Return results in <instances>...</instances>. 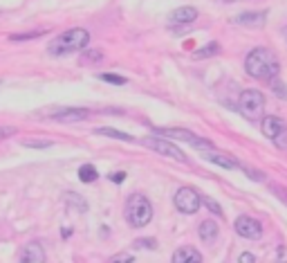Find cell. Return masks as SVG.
I'll return each instance as SVG.
<instances>
[{"mask_svg": "<svg viewBox=\"0 0 287 263\" xmlns=\"http://www.w3.org/2000/svg\"><path fill=\"white\" fill-rule=\"evenodd\" d=\"M40 36V32H31V34H13V36H9L11 41H25V38H36Z\"/></svg>", "mask_w": 287, "mask_h": 263, "instance_id": "28", "label": "cell"}, {"mask_svg": "<svg viewBox=\"0 0 287 263\" xmlns=\"http://www.w3.org/2000/svg\"><path fill=\"white\" fill-rule=\"evenodd\" d=\"M49 117L61 124H74V122L88 119L90 113L85 108H58V110H54V113H49Z\"/></svg>", "mask_w": 287, "mask_h": 263, "instance_id": "10", "label": "cell"}, {"mask_svg": "<svg viewBox=\"0 0 287 263\" xmlns=\"http://www.w3.org/2000/svg\"><path fill=\"white\" fill-rule=\"evenodd\" d=\"M240 169H242V171H245V173H247V176H249V178H254L256 182L265 180V176H263V173H260V171H256V169H249V167H245V164H240Z\"/></svg>", "mask_w": 287, "mask_h": 263, "instance_id": "26", "label": "cell"}, {"mask_svg": "<svg viewBox=\"0 0 287 263\" xmlns=\"http://www.w3.org/2000/svg\"><path fill=\"white\" fill-rule=\"evenodd\" d=\"M245 72L249 77L258 79V81H272L281 72V63H278L276 54L267 47H254L245 59Z\"/></svg>", "mask_w": 287, "mask_h": 263, "instance_id": "1", "label": "cell"}, {"mask_svg": "<svg viewBox=\"0 0 287 263\" xmlns=\"http://www.w3.org/2000/svg\"><path fill=\"white\" fill-rule=\"evenodd\" d=\"M97 135H106V137H115V140H121V142H135L133 135H128V133H121L117 131V128H97Z\"/></svg>", "mask_w": 287, "mask_h": 263, "instance_id": "19", "label": "cell"}, {"mask_svg": "<svg viewBox=\"0 0 287 263\" xmlns=\"http://www.w3.org/2000/svg\"><path fill=\"white\" fill-rule=\"evenodd\" d=\"M218 234H220V230H218V225H215V221H204L200 225V239H202V243H206V245L215 243Z\"/></svg>", "mask_w": 287, "mask_h": 263, "instance_id": "15", "label": "cell"}, {"mask_svg": "<svg viewBox=\"0 0 287 263\" xmlns=\"http://www.w3.org/2000/svg\"><path fill=\"white\" fill-rule=\"evenodd\" d=\"M204 158L211 160L213 164H218V167H222V169H240V162H238L236 158L222 155V153H218V151H204Z\"/></svg>", "mask_w": 287, "mask_h": 263, "instance_id": "14", "label": "cell"}, {"mask_svg": "<svg viewBox=\"0 0 287 263\" xmlns=\"http://www.w3.org/2000/svg\"><path fill=\"white\" fill-rule=\"evenodd\" d=\"M13 133H16V128H13V126H0V140H4V137L13 135Z\"/></svg>", "mask_w": 287, "mask_h": 263, "instance_id": "31", "label": "cell"}, {"mask_svg": "<svg viewBox=\"0 0 287 263\" xmlns=\"http://www.w3.org/2000/svg\"><path fill=\"white\" fill-rule=\"evenodd\" d=\"M22 146H27V149H49L52 142L49 140H25Z\"/></svg>", "mask_w": 287, "mask_h": 263, "instance_id": "22", "label": "cell"}, {"mask_svg": "<svg viewBox=\"0 0 287 263\" xmlns=\"http://www.w3.org/2000/svg\"><path fill=\"white\" fill-rule=\"evenodd\" d=\"M18 263H45V250L38 241H31L22 248Z\"/></svg>", "mask_w": 287, "mask_h": 263, "instance_id": "11", "label": "cell"}, {"mask_svg": "<svg viewBox=\"0 0 287 263\" xmlns=\"http://www.w3.org/2000/svg\"><path fill=\"white\" fill-rule=\"evenodd\" d=\"M173 203H175V207H177V212L191 216V214H197V209H200L202 196L197 194L193 187H179V189L175 191Z\"/></svg>", "mask_w": 287, "mask_h": 263, "instance_id": "8", "label": "cell"}, {"mask_svg": "<svg viewBox=\"0 0 287 263\" xmlns=\"http://www.w3.org/2000/svg\"><path fill=\"white\" fill-rule=\"evenodd\" d=\"M124 178H126V173L119 171V173H115V176H110V180L115 182V185H119V182H124Z\"/></svg>", "mask_w": 287, "mask_h": 263, "instance_id": "33", "label": "cell"}, {"mask_svg": "<svg viewBox=\"0 0 287 263\" xmlns=\"http://www.w3.org/2000/svg\"><path fill=\"white\" fill-rule=\"evenodd\" d=\"M186 263H202V257H200V254H197V257H193L191 261H186Z\"/></svg>", "mask_w": 287, "mask_h": 263, "instance_id": "35", "label": "cell"}, {"mask_svg": "<svg viewBox=\"0 0 287 263\" xmlns=\"http://www.w3.org/2000/svg\"><path fill=\"white\" fill-rule=\"evenodd\" d=\"M218 52H220V43L211 41V43H206L204 47H200V50L193 52V59H209V56L218 54Z\"/></svg>", "mask_w": 287, "mask_h": 263, "instance_id": "18", "label": "cell"}, {"mask_svg": "<svg viewBox=\"0 0 287 263\" xmlns=\"http://www.w3.org/2000/svg\"><path fill=\"white\" fill-rule=\"evenodd\" d=\"M272 189H274V194H278V196H281V200H283V203H287V191H283L281 187H272Z\"/></svg>", "mask_w": 287, "mask_h": 263, "instance_id": "34", "label": "cell"}, {"mask_svg": "<svg viewBox=\"0 0 287 263\" xmlns=\"http://www.w3.org/2000/svg\"><path fill=\"white\" fill-rule=\"evenodd\" d=\"M85 61H101V52H99V50L88 52V56H85Z\"/></svg>", "mask_w": 287, "mask_h": 263, "instance_id": "32", "label": "cell"}, {"mask_svg": "<svg viewBox=\"0 0 287 263\" xmlns=\"http://www.w3.org/2000/svg\"><path fill=\"white\" fill-rule=\"evenodd\" d=\"M265 20H267V11H247L233 18V25H240V27H263Z\"/></svg>", "mask_w": 287, "mask_h": 263, "instance_id": "12", "label": "cell"}, {"mask_svg": "<svg viewBox=\"0 0 287 263\" xmlns=\"http://www.w3.org/2000/svg\"><path fill=\"white\" fill-rule=\"evenodd\" d=\"M197 250L195 248H191V245H186V248H177L173 252V259H170V261L173 263H186V261H191L193 257H197Z\"/></svg>", "mask_w": 287, "mask_h": 263, "instance_id": "17", "label": "cell"}, {"mask_svg": "<svg viewBox=\"0 0 287 263\" xmlns=\"http://www.w3.org/2000/svg\"><path fill=\"white\" fill-rule=\"evenodd\" d=\"M202 203L209 207V212L211 214H215V216H220V218H224V212H222V207H220L215 200H211V198H202Z\"/></svg>", "mask_w": 287, "mask_h": 263, "instance_id": "24", "label": "cell"}, {"mask_svg": "<svg viewBox=\"0 0 287 263\" xmlns=\"http://www.w3.org/2000/svg\"><path fill=\"white\" fill-rule=\"evenodd\" d=\"M224 2H233V0H224Z\"/></svg>", "mask_w": 287, "mask_h": 263, "instance_id": "36", "label": "cell"}, {"mask_svg": "<svg viewBox=\"0 0 287 263\" xmlns=\"http://www.w3.org/2000/svg\"><path fill=\"white\" fill-rule=\"evenodd\" d=\"M238 263H256V257L251 252H242L240 257H238Z\"/></svg>", "mask_w": 287, "mask_h": 263, "instance_id": "29", "label": "cell"}, {"mask_svg": "<svg viewBox=\"0 0 287 263\" xmlns=\"http://www.w3.org/2000/svg\"><path fill=\"white\" fill-rule=\"evenodd\" d=\"M99 79H101V81H108V83H115V86H124L126 83L124 77H119V74H110V72L99 74Z\"/></svg>", "mask_w": 287, "mask_h": 263, "instance_id": "23", "label": "cell"}, {"mask_svg": "<svg viewBox=\"0 0 287 263\" xmlns=\"http://www.w3.org/2000/svg\"><path fill=\"white\" fill-rule=\"evenodd\" d=\"M155 133L159 137H173V140H179V142H186V144L195 146V149H202V151H211L213 144L204 137H197L195 133L186 131V128H155Z\"/></svg>", "mask_w": 287, "mask_h": 263, "instance_id": "7", "label": "cell"}, {"mask_svg": "<svg viewBox=\"0 0 287 263\" xmlns=\"http://www.w3.org/2000/svg\"><path fill=\"white\" fill-rule=\"evenodd\" d=\"M260 131L267 140H272L278 149H287V122L276 115H269V117H263L260 122Z\"/></svg>", "mask_w": 287, "mask_h": 263, "instance_id": "5", "label": "cell"}, {"mask_svg": "<svg viewBox=\"0 0 287 263\" xmlns=\"http://www.w3.org/2000/svg\"><path fill=\"white\" fill-rule=\"evenodd\" d=\"M276 261H278V263H287V248H285V245H281V248H278Z\"/></svg>", "mask_w": 287, "mask_h": 263, "instance_id": "30", "label": "cell"}, {"mask_svg": "<svg viewBox=\"0 0 287 263\" xmlns=\"http://www.w3.org/2000/svg\"><path fill=\"white\" fill-rule=\"evenodd\" d=\"M236 232L242 236V239L258 241L260 236H263V225L251 216H238L236 218Z\"/></svg>", "mask_w": 287, "mask_h": 263, "instance_id": "9", "label": "cell"}, {"mask_svg": "<svg viewBox=\"0 0 287 263\" xmlns=\"http://www.w3.org/2000/svg\"><path fill=\"white\" fill-rule=\"evenodd\" d=\"M99 178V171L97 169H94V164H83V167L79 169V180L81 182H94Z\"/></svg>", "mask_w": 287, "mask_h": 263, "instance_id": "20", "label": "cell"}, {"mask_svg": "<svg viewBox=\"0 0 287 263\" xmlns=\"http://www.w3.org/2000/svg\"><path fill=\"white\" fill-rule=\"evenodd\" d=\"M135 248H144V250H155L157 248V241L155 239H137L135 241Z\"/></svg>", "mask_w": 287, "mask_h": 263, "instance_id": "25", "label": "cell"}, {"mask_svg": "<svg viewBox=\"0 0 287 263\" xmlns=\"http://www.w3.org/2000/svg\"><path fill=\"white\" fill-rule=\"evenodd\" d=\"M142 144L146 146V149H150V151H155V153H159V155H166V158L177 160V162H188L186 153H184L179 146H175L173 142H168L166 137L148 135V137H144V140H142Z\"/></svg>", "mask_w": 287, "mask_h": 263, "instance_id": "6", "label": "cell"}, {"mask_svg": "<svg viewBox=\"0 0 287 263\" xmlns=\"http://www.w3.org/2000/svg\"><path fill=\"white\" fill-rule=\"evenodd\" d=\"M269 86H272V92L278 97V99H287V86L278 77L272 79V81H269Z\"/></svg>", "mask_w": 287, "mask_h": 263, "instance_id": "21", "label": "cell"}, {"mask_svg": "<svg viewBox=\"0 0 287 263\" xmlns=\"http://www.w3.org/2000/svg\"><path fill=\"white\" fill-rule=\"evenodd\" d=\"M65 203H67V207H72V209H76V212H88V203L83 200V196H79V194H74V191H67L65 196Z\"/></svg>", "mask_w": 287, "mask_h": 263, "instance_id": "16", "label": "cell"}, {"mask_svg": "<svg viewBox=\"0 0 287 263\" xmlns=\"http://www.w3.org/2000/svg\"><path fill=\"white\" fill-rule=\"evenodd\" d=\"M195 18H197L195 7H179V9L170 11V16H168V20L173 25H188V23H193Z\"/></svg>", "mask_w": 287, "mask_h": 263, "instance_id": "13", "label": "cell"}, {"mask_svg": "<svg viewBox=\"0 0 287 263\" xmlns=\"http://www.w3.org/2000/svg\"><path fill=\"white\" fill-rule=\"evenodd\" d=\"M90 43V32L83 27H72L67 32L58 34L49 41L47 52L52 56H65V54H74V52L85 50Z\"/></svg>", "mask_w": 287, "mask_h": 263, "instance_id": "2", "label": "cell"}, {"mask_svg": "<svg viewBox=\"0 0 287 263\" xmlns=\"http://www.w3.org/2000/svg\"><path fill=\"white\" fill-rule=\"evenodd\" d=\"M238 113L247 122H263L265 117V97L260 90H242L238 97Z\"/></svg>", "mask_w": 287, "mask_h": 263, "instance_id": "4", "label": "cell"}, {"mask_svg": "<svg viewBox=\"0 0 287 263\" xmlns=\"http://www.w3.org/2000/svg\"><path fill=\"white\" fill-rule=\"evenodd\" d=\"M124 214H126L128 225L135 227V230H139V227H146L148 223L152 221V205L146 196L133 194V196H128V200H126Z\"/></svg>", "mask_w": 287, "mask_h": 263, "instance_id": "3", "label": "cell"}, {"mask_svg": "<svg viewBox=\"0 0 287 263\" xmlns=\"http://www.w3.org/2000/svg\"><path fill=\"white\" fill-rule=\"evenodd\" d=\"M135 261V257H133V254H117V257H112L110 259V261H108V263H133Z\"/></svg>", "mask_w": 287, "mask_h": 263, "instance_id": "27", "label": "cell"}]
</instances>
